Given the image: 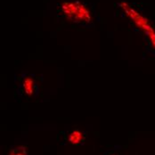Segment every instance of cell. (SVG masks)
Segmentation results:
<instances>
[{
	"label": "cell",
	"instance_id": "obj_1",
	"mask_svg": "<svg viewBox=\"0 0 155 155\" xmlns=\"http://www.w3.org/2000/svg\"><path fill=\"white\" fill-rule=\"evenodd\" d=\"M62 11L67 19L78 23H87L91 21L88 9L81 3L64 2L62 5Z\"/></svg>",
	"mask_w": 155,
	"mask_h": 155
},
{
	"label": "cell",
	"instance_id": "obj_2",
	"mask_svg": "<svg viewBox=\"0 0 155 155\" xmlns=\"http://www.w3.org/2000/svg\"><path fill=\"white\" fill-rule=\"evenodd\" d=\"M122 7L125 10L127 15L128 16L131 20H133V21L136 23V25L139 29H141L142 31H143L147 34L152 46L155 49V31L153 30V26L150 24V22L148 21V20L145 17L141 15L138 12H137L135 9L131 8L127 4H123Z\"/></svg>",
	"mask_w": 155,
	"mask_h": 155
},
{
	"label": "cell",
	"instance_id": "obj_3",
	"mask_svg": "<svg viewBox=\"0 0 155 155\" xmlns=\"http://www.w3.org/2000/svg\"><path fill=\"white\" fill-rule=\"evenodd\" d=\"M22 87L25 94L28 95H32L35 92V83L34 80L30 77L25 78L22 81Z\"/></svg>",
	"mask_w": 155,
	"mask_h": 155
},
{
	"label": "cell",
	"instance_id": "obj_4",
	"mask_svg": "<svg viewBox=\"0 0 155 155\" xmlns=\"http://www.w3.org/2000/svg\"><path fill=\"white\" fill-rule=\"evenodd\" d=\"M83 139H84V135L78 130L72 131L69 136V142L71 144H78L83 141Z\"/></svg>",
	"mask_w": 155,
	"mask_h": 155
},
{
	"label": "cell",
	"instance_id": "obj_5",
	"mask_svg": "<svg viewBox=\"0 0 155 155\" xmlns=\"http://www.w3.org/2000/svg\"><path fill=\"white\" fill-rule=\"evenodd\" d=\"M9 155H26V150L24 148H17L13 150Z\"/></svg>",
	"mask_w": 155,
	"mask_h": 155
}]
</instances>
